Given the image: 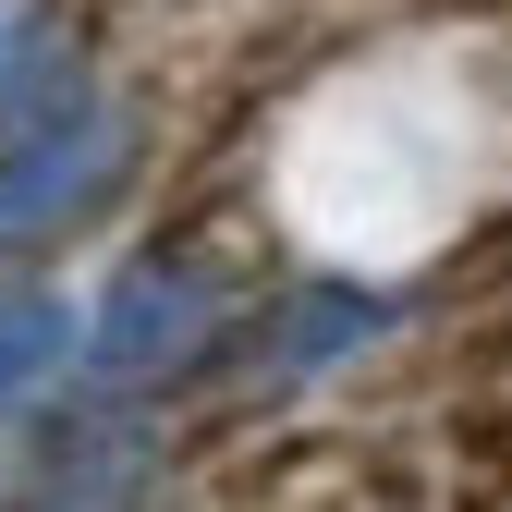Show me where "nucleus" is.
I'll list each match as a JSON object with an SVG mask.
<instances>
[{
  "label": "nucleus",
  "instance_id": "1",
  "mask_svg": "<svg viewBox=\"0 0 512 512\" xmlns=\"http://www.w3.org/2000/svg\"><path fill=\"white\" fill-rule=\"evenodd\" d=\"M208 317H220V269L208 256H135L110 281V305L86 317V354H98V378H147L171 354H196Z\"/></svg>",
  "mask_w": 512,
  "mask_h": 512
},
{
  "label": "nucleus",
  "instance_id": "2",
  "mask_svg": "<svg viewBox=\"0 0 512 512\" xmlns=\"http://www.w3.org/2000/svg\"><path fill=\"white\" fill-rule=\"evenodd\" d=\"M122 159H135V135H122L110 110L49 122L37 147H13V159H0V244H37V232L74 220V208H98L110 183H122Z\"/></svg>",
  "mask_w": 512,
  "mask_h": 512
},
{
  "label": "nucleus",
  "instance_id": "3",
  "mask_svg": "<svg viewBox=\"0 0 512 512\" xmlns=\"http://www.w3.org/2000/svg\"><path fill=\"white\" fill-rule=\"evenodd\" d=\"M378 293H354V281H317V293H293V317H281V378H305V366H330V354H354V342H378Z\"/></svg>",
  "mask_w": 512,
  "mask_h": 512
},
{
  "label": "nucleus",
  "instance_id": "4",
  "mask_svg": "<svg viewBox=\"0 0 512 512\" xmlns=\"http://www.w3.org/2000/svg\"><path fill=\"white\" fill-rule=\"evenodd\" d=\"M61 354H74V305L61 293H0V415H13Z\"/></svg>",
  "mask_w": 512,
  "mask_h": 512
},
{
  "label": "nucleus",
  "instance_id": "5",
  "mask_svg": "<svg viewBox=\"0 0 512 512\" xmlns=\"http://www.w3.org/2000/svg\"><path fill=\"white\" fill-rule=\"evenodd\" d=\"M37 74V13H0V98Z\"/></svg>",
  "mask_w": 512,
  "mask_h": 512
}]
</instances>
